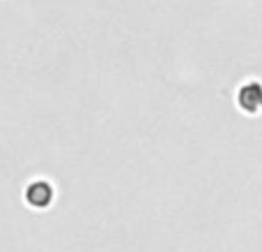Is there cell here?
<instances>
[{
	"label": "cell",
	"instance_id": "cell-1",
	"mask_svg": "<svg viewBox=\"0 0 262 252\" xmlns=\"http://www.w3.org/2000/svg\"><path fill=\"white\" fill-rule=\"evenodd\" d=\"M237 104L246 114H260L262 111V84L260 81H246L237 90Z\"/></svg>",
	"mask_w": 262,
	"mask_h": 252
},
{
	"label": "cell",
	"instance_id": "cell-2",
	"mask_svg": "<svg viewBox=\"0 0 262 252\" xmlns=\"http://www.w3.org/2000/svg\"><path fill=\"white\" fill-rule=\"evenodd\" d=\"M24 199H26V204L33 208H47L54 201V188H51L47 181H33V183L26 185Z\"/></svg>",
	"mask_w": 262,
	"mask_h": 252
}]
</instances>
